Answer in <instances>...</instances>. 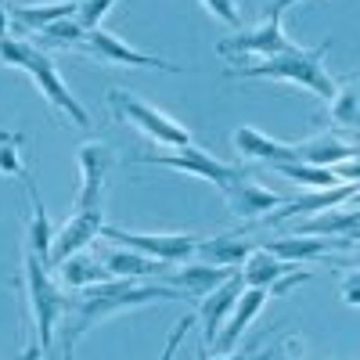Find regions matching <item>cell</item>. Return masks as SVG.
<instances>
[{
    "label": "cell",
    "mask_w": 360,
    "mask_h": 360,
    "mask_svg": "<svg viewBox=\"0 0 360 360\" xmlns=\"http://www.w3.org/2000/svg\"><path fill=\"white\" fill-rule=\"evenodd\" d=\"M292 234H317V238H360V209L356 205H335L324 209V213H314L310 220L295 224Z\"/></svg>",
    "instance_id": "cell-18"
},
{
    "label": "cell",
    "mask_w": 360,
    "mask_h": 360,
    "mask_svg": "<svg viewBox=\"0 0 360 360\" xmlns=\"http://www.w3.org/2000/svg\"><path fill=\"white\" fill-rule=\"evenodd\" d=\"M295 270V263H285V259H278L274 252H266V249H252L249 252V259L242 263V278H245V285L249 288H274L285 274H292Z\"/></svg>",
    "instance_id": "cell-24"
},
{
    "label": "cell",
    "mask_w": 360,
    "mask_h": 360,
    "mask_svg": "<svg viewBox=\"0 0 360 360\" xmlns=\"http://www.w3.org/2000/svg\"><path fill=\"white\" fill-rule=\"evenodd\" d=\"M356 152H360V144H356Z\"/></svg>",
    "instance_id": "cell-39"
},
{
    "label": "cell",
    "mask_w": 360,
    "mask_h": 360,
    "mask_svg": "<svg viewBox=\"0 0 360 360\" xmlns=\"http://www.w3.org/2000/svg\"><path fill=\"white\" fill-rule=\"evenodd\" d=\"M242 292H245V278H242V270H234V274L227 281H220L205 299H198V321H202V342L205 346L217 342L220 328L227 324V317L238 307V295Z\"/></svg>",
    "instance_id": "cell-11"
},
{
    "label": "cell",
    "mask_w": 360,
    "mask_h": 360,
    "mask_svg": "<svg viewBox=\"0 0 360 360\" xmlns=\"http://www.w3.org/2000/svg\"><path fill=\"white\" fill-rule=\"evenodd\" d=\"M292 4H303V0H270V8H266V15H285V8H292Z\"/></svg>",
    "instance_id": "cell-36"
},
{
    "label": "cell",
    "mask_w": 360,
    "mask_h": 360,
    "mask_svg": "<svg viewBox=\"0 0 360 360\" xmlns=\"http://www.w3.org/2000/svg\"><path fill=\"white\" fill-rule=\"evenodd\" d=\"M4 37H11V4L0 0V40Z\"/></svg>",
    "instance_id": "cell-35"
},
{
    "label": "cell",
    "mask_w": 360,
    "mask_h": 360,
    "mask_svg": "<svg viewBox=\"0 0 360 360\" xmlns=\"http://www.w3.org/2000/svg\"><path fill=\"white\" fill-rule=\"evenodd\" d=\"M266 299H270L266 288H249V285H245V292L238 295V307L231 310L227 324L220 328V335H217V342H213V353H231V349L238 346V339L249 332V324L256 321V314L263 310Z\"/></svg>",
    "instance_id": "cell-17"
},
{
    "label": "cell",
    "mask_w": 360,
    "mask_h": 360,
    "mask_svg": "<svg viewBox=\"0 0 360 360\" xmlns=\"http://www.w3.org/2000/svg\"><path fill=\"white\" fill-rule=\"evenodd\" d=\"M54 270H58V278H62L69 288H90V285L112 281L108 266H105V263H98L94 256H86V252H76V256H69L62 266H54Z\"/></svg>",
    "instance_id": "cell-27"
},
{
    "label": "cell",
    "mask_w": 360,
    "mask_h": 360,
    "mask_svg": "<svg viewBox=\"0 0 360 360\" xmlns=\"http://www.w3.org/2000/svg\"><path fill=\"white\" fill-rule=\"evenodd\" d=\"M299 44H292V37H285V29H281V18L278 15H266L259 25L245 29V33H234L227 40L217 44V54L220 58H231V65L238 62V58H274V54H285Z\"/></svg>",
    "instance_id": "cell-8"
},
{
    "label": "cell",
    "mask_w": 360,
    "mask_h": 360,
    "mask_svg": "<svg viewBox=\"0 0 360 360\" xmlns=\"http://www.w3.org/2000/svg\"><path fill=\"white\" fill-rule=\"evenodd\" d=\"M224 198H227V209L238 217V220H256V217H270V209H281L285 198L266 191L259 184H252L249 176L234 180V184L224 188Z\"/></svg>",
    "instance_id": "cell-15"
},
{
    "label": "cell",
    "mask_w": 360,
    "mask_h": 360,
    "mask_svg": "<svg viewBox=\"0 0 360 360\" xmlns=\"http://www.w3.org/2000/svg\"><path fill=\"white\" fill-rule=\"evenodd\" d=\"M105 98H108V108H112V115H115V119L130 123V127H134V130H141L144 137H152L155 144H162V148H188V144H191L188 127H180L176 119H169L166 112H159V108H152L148 101L134 98L130 90L112 86Z\"/></svg>",
    "instance_id": "cell-5"
},
{
    "label": "cell",
    "mask_w": 360,
    "mask_h": 360,
    "mask_svg": "<svg viewBox=\"0 0 360 360\" xmlns=\"http://www.w3.org/2000/svg\"><path fill=\"white\" fill-rule=\"evenodd\" d=\"M130 162H137V166H166V169L191 173V176H202V180H209V184H217L220 191H224L227 184H234V180L245 176L242 166L220 162V159H213L209 152H202V148H195V144H188V148H169V152H162V155H134Z\"/></svg>",
    "instance_id": "cell-6"
},
{
    "label": "cell",
    "mask_w": 360,
    "mask_h": 360,
    "mask_svg": "<svg viewBox=\"0 0 360 360\" xmlns=\"http://www.w3.org/2000/svg\"><path fill=\"white\" fill-rule=\"evenodd\" d=\"M328 115L339 130H360V69L335 83V94L328 101Z\"/></svg>",
    "instance_id": "cell-25"
},
{
    "label": "cell",
    "mask_w": 360,
    "mask_h": 360,
    "mask_svg": "<svg viewBox=\"0 0 360 360\" xmlns=\"http://www.w3.org/2000/svg\"><path fill=\"white\" fill-rule=\"evenodd\" d=\"M195 314H188V317H180L176 324H173V332H169V339H166V346H162V353H159V360H173V353L180 349V342H184L188 339V332H191V328H195Z\"/></svg>",
    "instance_id": "cell-32"
},
{
    "label": "cell",
    "mask_w": 360,
    "mask_h": 360,
    "mask_svg": "<svg viewBox=\"0 0 360 360\" xmlns=\"http://www.w3.org/2000/svg\"><path fill=\"white\" fill-rule=\"evenodd\" d=\"M105 238H112L115 245H127V249H137L152 259H162V263H188L198 249L202 238L198 234H141V231H130V227H112L105 224L101 227Z\"/></svg>",
    "instance_id": "cell-7"
},
{
    "label": "cell",
    "mask_w": 360,
    "mask_h": 360,
    "mask_svg": "<svg viewBox=\"0 0 360 360\" xmlns=\"http://www.w3.org/2000/svg\"><path fill=\"white\" fill-rule=\"evenodd\" d=\"M332 51V44H321L314 51L307 47H292L285 54L274 58H259L256 65H231L227 79H274V83H295V86H307L310 94H317L321 101H332L335 94V79L328 76L324 69V54Z\"/></svg>",
    "instance_id": "cell-3"
},
{
    "label": "cell",
    "mask_w": 360,
    "mask_h": 360,
    "mask_svg": "<svg viewBox=\"0 0 360 360\" xmlns=\"http://www.w3.org/2000/svg\"><path fill=\"white\" fill-rule=\"evenodd\" d=\"M231 274H234V270H227V266H213V263H202V266L180 263V270H169L162 281L173 285L176 292H184V295H188V303H198V299H205L209 292H213L220 281H227Z\"/></svg>",
    "instance_id": "cell-19"
},
{
    "label": "cell",
    "mask_w": 360,
    "mask_h": 360,
    "mask_svg": "<svg viewBox=\"0 0 360 360\" xmlns=\"http://www.w3.org/2000/svg\"><path fill=\"white\" fill-rule=\"evenodd\" d=\"M339 292H342V303L346 307H360V270H353V274L342 278Z\"/></svg>",
    "instance_id": "cell-34"
},
{
    "label": "cell",
    "mask_w": 360,
    "mask_h": 360,
    "mask_svg": "<svg viewBox=\"0 0 360 360\" xmlns=\"http://www.w3.org/2000/svg\"><path fill=\"white\" fill-rule=\"evenodd\" d=\"M0 62H4L8 69H22L29 79L37 83V90L44 94V101H47L54 112H62L72 127H79V130H86V127H90L86 108L76 101V94L65 86V79L58 76V65L51 62V54L37 51L29 40L4 37V40H0Z\"/></svg>",
    "instance_id": "cell-4"
},
{
    "label": "cell",
    "mask_w": 360,
    "mask_h": 360,
    "mask_svg": "<svg viewBox=\"0 0 360 360\" xmlns=\"http://www.w3.org/2000/svg\"><path fill=\"white\" fill-rule=\"evenodd\" d=\"M299 159L314 162V166L335 169V166H342V162L360 159V152H356V144L339 141L335 134H317V137H310V141H299Z\"/></svg>",
    "instance_id": "cell-22"
},
{
    "label": "cell",
    "mask_w": 360,
    "mask_h": 360,
    "mask_svg": "<svg viewBox=\"0 0 360 360\" xmlns=\"http://www.w3.org/2000/svg\"><path fill=\"white\" fill-rule=\"evenodd\" d=\"M252 249H256V238H245V234L227 231V234H217V238H202L198 249H195V256H202L205 263H213V266L238 270V266L249 259Z\"/></svg>",
    "instance_id": "cell-21"
},
{
    "label": "cell",
    "mask_w": 360,
    "mask_h": 360,
    "mask_svg": "<svg viewBox=\"0 0 360 360\" xmlns=\"http://www.w3.org/2000/svg\"><path fill=\"white\" fill-rule=\"evenodd\" d=\"M79 0H54V4H11V22L15 29H37L44 33L47 25L62 22V18H76Z\"/></svg>",
    "instance_id": "cell-23"
},
{
    "label": "cell",
    "mask_w": 360,
    "mask_h": 360,
    "mask_svg": "<svg viewBox=\"0 0 360 360\" xmlns=\"http://www.w3.org/2000/svg\"><path fill=\"white\" fill-rule=\"evenodd\" d=\"M356 188H360L356 180H346V184H339V188H328V191H314V195H307V198H292V202H285L281 209H274V213L266 217V224H285V220H292V217L324 213V209L346 205V202L353 198V191H356Z\"/></svg>",
    "instance_id": "cell-20"
},
{
    "label": "cell",
    "mask_w": 360,
    "mask_h": 360,
    "mask_svg": "<svg viewBox=\"0 0 360 360\" xmlns=\"http://www.w3.org/2000/svg\"><path fill=\"white\" fill-rule=\"evenodd\" d=\"M295 342L288 339L285 346H266V349H231V353H213V356H205V360H278L281 349H292Z\"/></svg>",
    "instance_id": "cell-31"
},
{
    "label": "cell",
    "mask_w": 360,
    "mask_h": 360,
    "mask_svg": "<svg viewBox=\"0 0 360 360\" xmlns=\"http://www.w3.org/2000/svg\"><path fill=\"white\" fill-rule=\"evenodd\" d=\"M202 4H205V11H209V15H217L224 25H234V29H238V22H242L238 0H202Z\"/></svg>",
    "instance_id": "cell-33"
},
{
    "label": "cell",
    "mask_w": 360,
    "mask_h": 360,
    "mask_svg": "<svg viewBox=\"0 0 360 360\" xmlns=\"http://www.w3.org/2000/svg\"><path fill=\"white\" fill-rule=\"evenodd\" d=\"M231 144L242 159H252V162H266V166H278V162H303L299 159V144H285V141H274L259 134L256 127H238L231 134Z\"/></svg>",
    "instance_id": "cell-13"
},
{
    "label": "cell",
    "mask_w": 360,
    "mask_h": 360,
    "mask_svg": "<svg viewBox=\"0 0 360 360\" xmlns=\"http://www.w3.org/2000/svg\"><path fill=\"white\" fill-rule=\"evenodd\" d=\"M101 263L108 266L112 278H137V281H162L169 274L173 263H162V259H152L137 249H127V245H112L105 249Z\"/></svg>",
    "instance_id": "cell-16"
},
{
    "label": "cell",
    "mask_w": 360,
    "mask_h": 360,
    "mask_svg": "<svg viewBox=\"0 0 360 360\" xmlns=\"http://www.w3.org/2000/svg\"><path fill=\"white\" fill-rule=\"evenodd\" d=\"M101 209H90V213H72V220L54 234V245H51V266H62L69 256L83 252L94 238H101Z\"/></svg>",
    "instance_id": "cell-14"
},
{
    "label": "cell",
    "mask_w": 360,
    "mask_h": 360,
    "mask_svg": "<svg viewBox=\"0 0 360 360\" xmlns=\"http://www.w3.org/2000/svg\"><path fill=\"white\" fill-rule=\"evenodd\" d=\"M83 54L98 58L105 65H127V69H159V72H188V65H176V62H166V58H155V54H144L130 44H123L115 33L108 29H94L86 33V40L79 44Z\"/></svg>",
    "instance_id": "cell-9"
},
{
    "label": "cell",
    "mask_w": 360,
    "mask_h": 360,
    "mask_svg": "<svg viewBox=\"0 0 360 360\" xmlns=\"http://www.w3.org/2000/svg\"><path fill=\"white\" fill-rule=\"evenodd\" d=\"M25 188H29V205H33V220H29V249L51 263L54 231H51V220H47V209H44V202H40V195H37L33 184H25Z\"/></svg>",
    "instance_id": "cell-28"
},
{
    "label": "cell",
    "mask_w": 360,
    "mask_h": 360,
    "mask_svg": "<svg viewBox=\"0 0 360 360\" xmlns=\"http://www.w3.org/2000/svg\"><path fill=\"white\" fill-rule=\"evenodd\" d=\"M22 278H25V303H29V332L18 360H44L58 335V321L65 314V292L54 285L51 278V263L37 256L33 249H25L22 259Z\"/></svg>",
    "instance_id": "cell-2"
},
{
    "label": "cell",
    "mask_w": 360,
    "mask_h": 360,
    "mask_svg": "<svg viewBox=\"0 0 360 360\" xmlns=\"http://www.w3.org/2000/svg\"><path fill=\"white\" fill-rule=\"evenodd\" d=\"M346 205H356V209H360V188H356V191H353V198H349V202H346Z\"/></svg>",
    "instance_id": "cell-38"
},
{
    "label": "cell",
    "mask_w": 360,
    "mask_h": 360,
    "mask_svg": "<svg viewBox=\"0 0 360 360\" xmlns=\"http://www.w3.org/2000/svg\"><path fill=\"white\" fill-rule=\"evenodd\" d=\"M256 245L274 252L285 263H310L328 256L332 249H349L353 242H346V238H317V234H281V238H263Z\"/></svg>",
    "instance_id": "cell-12"
},
{
    "label": "cell",
    "mask_w": 360,
    "mask_h": 360,
    "mask_svg": "<svg viewBox=\"0 0 360 360\" xmlns=\"http://www.w3.org/2000/svg\"><path fill=\"white\" fill-rule=\"evenodd\" d=\"M173 299H188L184 292H176L166 281H137V278H112L90 288H76V295L65 299V314L58 321V335L79 342L83 332H90L94 324L123 314V310H137L148 303H173Z\"/></svg>",
    "instance_id": "cell-1"
},
{
    "label": "cell",
    "mask_w": 360,
    "mask_h": 360,
    "mask_svg": "<svg viewBox=\"0 0 360 360\" xmlns=\"http://www.w3.org/2000/svg\"><path fill=\"white\" fill-rule=\"evenodd\" d=\"M112 152L101 141H86L79 144V195L72 202V213H90V209H101V195L112 173Z\"/></svg>",
    "instance_id": "cell-10"
},
{
    "label": "cell",
    "mask_w": 360,
    "mask_h": 360,
    "mask_svg": "<svg viewBox=\"0 0 360 360\" xmlns=\"http://www.w3.org/2000/svg\"><path fill=\"white\" fill-rule=\"evenodd\" d=\"M44 37L54 44V47H65V51H79V44L86 40V29L76 22V18H62L44 29Z\"/></svg>",
    "instance_id": "cell-29"
},
{
    "label": "cell",
    "mask_w": 360,
    "mask_h": 360,
    "mask_svg": "<svg viewBox=\"0 0 360 360\" xmlns=\"http://www.w3.org/2000/svg\"><path fill=\"white\" fill-rule=\"evenodd\" d=\"M119 4V0H79V11H76V22L86 29V33H94V29H101L108 8Z\"/></svg>",
    "instance_id": "cell-30"
},
{
    "label": "cell",
    "mask_w": 360,
    "mask_h": 360,
    "mask_svg": "<svg viewBox=\"0 0 360 360\" xmlns=\"http://www.w3.org/2000/svg\"><path fill=\"white\" fill-rule=\"evenodd\" d=\"M62 360H76V342L72 339H62Z\"/></svg>",
    "instance_id": "cell-37"
},
{
    "label": "cell",
    "mask_w": 360,
    "mask_h": 360,
    "mask_svg": "<svg viewBox=\"0 0 360 360\" xmlns=\"http://www.w3.org/2000/svg\"><path fill=\"white\" fill-rule=\"evenodd\" d=\"M270 169H278L281 176H288V180H292V184L310 188V191H328V188L346 184V180L339 176V169L314 166V162H278V166H270Z\"/></svg>",
    "instance_id": "cell-26"
}]
</instances>
